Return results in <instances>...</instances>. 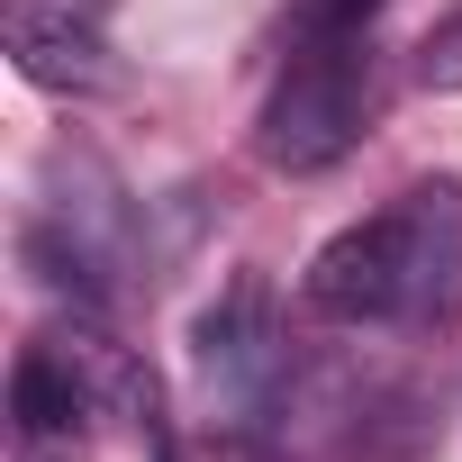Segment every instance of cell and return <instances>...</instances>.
<instances>
[{
    "label": "cell",
    "mask_w": 462,
    "mask_h": 462,
    "mask_svg": "<svg viewBox=\"0 0 462 462\" xmlns=\"http://www.w3.org/2000/svg\"><path fill=\"white\" fill-rule=\"evenodd\" d=\"M363 118H372V55H363V28H300L273 100H263V163L273 172H327L363 145Z\"/></svg>",
    "instance_id": "obj_1"
},
{
    "label": "cell",
    "mask_w": 462,
    "mask_h": 462,
    "mask_svg": "<svg viewBox=\"0 0 462 462\" xmlns=\"http://www.w3.org/2000/svg\"><path fill=\"white\" fill-rule=\"evenodd\" d=\"M309 309L336 327H408V236H399V208L354 217L345 236H327L309 254Z\"/></svg>",
    "instance_id": "obj_2"
},
{
    "label": "cell",
    "mask_w": 462,
    "mask_h": 462,
    "mask_svg": "<svg viewBox=\"0 0 462 462\" xmlns=\"http://www.w3.org/2000/svg\"><path fill=\"white\" fill-rule=\"evenodd\" d=\"M0 28H10V55L37 91H64V100H91V91H118V55L91 19L55 10V0H0Z\"/></svg>",
    "instance_id": "obj_3"
},
{
    "label": "cell",
    "mask_w": 462,
    "mask_h": 462,
    "mask_svg": "<svg viewBox=\"0 0 462 462\" xmlns=\"http://www.w3.org/2000/svg\"><path fill=\"white\" fill-rule=\"evenodd\" d=\"M408 236V327H444L462 309V181L435 172L390 199Z\"/></svg>",
    "instance_id": "obj_4"
},
{
    "label": "cell",
    "mask_w": 462,
    "mask_h": 462,
    "mask_svg": "<svg viewBox=\"0 0 462 462\" xmlns=\"http://www.w3.org/2000/svg\"><path fill=\"white\" fill-rule=\"evenodd\" d=\"M199 372H208V390H236V399H254L282 372V354H273V291L263 282H236L199 318Z\"/></svg>",
    "instance_id": "obj_5"
},
{
    "label": "cell",
    "mask_w": 462,
    "mask_h": 462,
    "mask_svg": "<svg viewBox=\"0 0 462 462\" xmlns=\"http://www.w3.org/2000/svg\"><path fill=\"white\" fill-rule=\"evenodd\" d=\"M100 399L82 390V372L64 363V345L55 336H37L28 354H19V372H10V417H19V444H82V417H91Z\"/></svg>",
    "instance_id": "obj_6"
},
{
    "label": "cell",
    "mask_w": 462,
    "mask_h": 462,
    "mask_svg": "<svg viewBox=\"0 0 462 462\" xmlns=\"http://www.w3.org/2000/svg\"><path fill=\"white\" fill-rule=\"evenodd\" d=\"M417 82H426V91H462V0L426 28V46H417Z\"/></svg>",
    "instance_id": "obj_7"
}]
</instances>
